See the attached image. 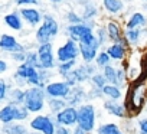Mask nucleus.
I'll return each mask as SVG.
<instances>
[{
    "instance_id": "f257e3e1",
    "label": "nucleus",
    "mask_w": 147,
    "mask_h": 134,
    "mask_svg": "<svg viewBox=\"0 0 147 134\" xmlns=\"http://www.w3.org/2000/svg\"><path fill=\"white\" fill-rule=\"evenodd\" d=\"M124 102L128 110V115L134 117L140 114L147 105V71L136 81L130 82L124 95Z\"/></svg>"
},
{
    "instance_id": "f03ea898",
    "label": "nucleus",
    "mask_w": 147,
    "mask_h": 134,
    "mask_svg": "<svg viewBox=\"0 0 147 134\" xmlns=\"http://www.w3.org/2000/svg\"><path fill=\"white\" fill-rule=\"evenodd\" d=\"M13 82H15V87H20V88L42 85L40 71L36 66H32L26 62L19 63L13 74Z\"/></svg>"
},
{
    "instance_id": "7ed1b4c3",
    "label": "nucleus",
    "mask_w": 147,
    "mask_h": 134,
    "mask_svg": "<svg viewBox=\"0 0 147 134\" xmlns=\"http://www.w3.org/2000/svg\"><path fill=\"white\" fill-rule=\"evenodd\" d=\"M45 84L36 85V87H28L26 88V98H25V107L30 111V114H40L48 102V95L45 91Z\"/></svg>"
},
{
    "instance_id": "20e7f679",
    "label": "nucleus",
    "mask_w": 147,
    "mask_h": 134,
    "mask_svg": "<svg viewBox=\"0 0 147 134\" xmlns=\"http://www.w3.org/2000/svg\"><path fill=\"white\" fill-rule=\"evenodd\" d=\"M61 30L59 22L49 13H45L43 16V22L39 28H36L35 32V40L40 45V43H49L52 42L55 38H58Z\"/></svg>"
},
{
    "instance_id": "39448f33",
    "label": "nucleus",
    "mask_w": 147,
    "mask_h": 134,
    "mask_svg": "<svg viewBox=\"0 0 147 134\" xmlns=\"http://www.w3.org/2000/svg\"><path fill=\"white\" fill-rule=\"evenodd\" d=\"M30 111L25 107V104H16V102H5V105L0 110V121L2 124H9L15 121L25 123L29 120Z\"/></svg>"
},
{
    "instance_id": "423d86ee",
    "label": "nucleus",
    "mask_w": 147,
    "mask_h": 134,
    "mask_svg": "<svg viewBox=\"0 0 147 134\" xmlns=\"http://www.w3.org/2000/svg\"><path fill=\"white\" fill-rule=\"evenodd\" d=\"M97 108L92 102H84L78 107V125L92 134L97 130Z\"/></svg>"
},
{
    "instance_id": "0eeeda50",
    "label": "nucleus",
    "mask_w": 147,
    "mask_h": 134,
    "mask_svg": "<svg viewBox=\"0 0 147 134\" xmlns=\"http://www.w3.org/2000/svg\"><path fill=\"white\" fill-rule=\"evenodd\" d=\"M56 121H55V115L52 114H35V117H32L29 120V127L33 131H40L43 134H55L56 131Z\"/></svg>"
},
{
    "instance_id": "6e6552de",
    "label": "nucleus",
    "mask_w": 147,
    "mask_h": 134,
    "mask_svg": "<svg viewBox=\"0 0 147 134\" xmlns=\"http://www.w3.org/2000/svg\"><path fill=\"white\" fill-rule=\"evenodd\" d=\"M81 56V51H80V43L72 40V39H68L59 45L56 48V59H58V63L59 62H68V61H74V59H78Z\"/></svg>"
},
{
    "instance_id": "1a4fd4ad",
    "label": "nucleus",
    "mask_w": 147,
    "mask_h": 134,
    "mask_svg": "<svg viewBox=\"0 0 147 134\" xmlns=\"http://www.w3.org/2000/svg\"><path fill=\"white\" fill-rule=\"evenodd\" d=\"M36 51L39 53L40 69H56L58 59H56V52H53L52 42H49V43H40L36 48Z\"/></svg>"
},
{
    "instance_id": "9d476101",
    "label": "nucleus",
    "mask_w": 147,
    "mask_h": 134,
    "mask_svg": "<svg viewBox=\"0 0 147 134\" xmlns=\"http://www.w3.org/2000/svg\"><path fill=\"white\" fill-rule=\"evenodd\" d=\"M125 39L130 48L134 51L147 49V26L138 29H125Z\"/></svg>"
},
{
    "instance_id": "9b49d317",
    "label": "nucleus",
    "mask_w": 147,
    "mask_h": 134,
    "mask_svg": "<svg viewBox=\"0 0 147 134\" xmlns=\"http://www.w3.org/2000/svg\"><path fill=\"white\" fill-rule=\"evenodd\" d=\"M105 51L108 52V55L111 56L114 63H123L131 55L130 45L128 43H121V42H110L107 45Z\"/></svg>"
},
{
    "instance_id": "f8f14e48",
    "label": "nucleus",
    "mask_w": 147,
    "mask_h": 134,
    "mask_svg": "<svg viewBox=\"0 0 147 134\" xmlns=\"http://www.w3.org/2000/svg\"><path fill=\"white\" fill-rule=\"evenodd\" d=\"M105 28L110 36V42H121V43H128L125 39V28L124 23H121L115 18H110L105 20Z\"/></svg>"
},
{
    "instance_id": "ddd939ff",
    "label": "nucleus",
    "mask_w": 147,
    "mask_h": 134,
    "mask_svg": "<svg viewBox=\"0 0 147 134\" xmlns=\"http://www.w3.org/2000/svg\"><path fill=\"white\" fill-rule=\"evenodd\" d=\"M55 121L58 125H66L74 128L75 125H78V107L72 105L65 107L62 111H59L55 115Z\"/></svg>"
},
{
    "instance_id": "4468645a",
    "label": "nucleus",
    "mask_w": 147,
    "mask_h": 134,
    "mask_svg": "<svg viewBox=\"0 0 147 134\" xmlns=\"http://www.w3.org/2000/svg\"><path fill=\"white\" fill-rule=\"evenodd\" d=\"M71 90H72V87H69L65 79L51 81L45 87L48 98H63V100H66V97L71 94Z\"/></svg>"
},
{
    "instance_id": "2eb2a0df",
    "label": "nucleus",
    "mask_w": 147,
    "mask_h": 134,
    "mask_svg": "<svg viewBox=\"0 0 147 134\" xmlns=\"http://www.w3.org/2000/svg\"><path fill=\"white\" fill-rule=\"evenodd\" d=\"M22 19L25 20V23L30 28H39L43 22V13L36 7V6H25L19 9Z\"/></svg>"
},
{
    "instance_id": "dca6fc26",
    "label": "nucleus",
    "mask_w": 147,
    "mask_h": 134,
    "mask_svg": "<svg viewBox=\"0 0 147 134\" xmlns=\"http://www.w3.org/2000/svg\"><path fill=\"white\" fill-rule=\"evenodd\" d=\"M0 51L3 53H15V52H22V51H26V48L19 43L18 38L15 35H10V33H2L0 36Z\"/></svg>"
},
{
    "instance_id": "f3484780",
    "label": "nucleus",
    "mask_w": 147,
    "mask_h": 134,
    "mask_svg": "<svg viewBox=\"0 0 147 134\" xmlns=\"http://www.w3.org/2000/svg\"><path fill=\"white\" fill-rule=\"evenodd\" d=\"M102 108L113 117H117L120 120L125 118L128 115V110H127V105L125 102H123L121 100H105L102 102Z\"/></svg>"
},
{
    "instance_id": "a211bd4d",
    "label": "nucleus",
    "mask_w": 147,
    "mask_h": 134,
    "mask_svg": "<svg viewBox=\"0 0 147 134\" xmlns=\"http://www.w3.org/2000/svg\"><path fill=\"white\" fill-rule=\"evenodd\" d=\"M80 51H81V59H82V62H85V63H94L98 52L101 51V45L98 43V40L94 42V43H90V45L80 43Z\"/></svg>"
},
{
    "instance_id": "6ab92c4d",
    "label": "nucleus",
    "mask_w": 147,
    "mask_h": 134,
    "mask_svg": "<svg viewBox=\"0 0 147 134\" xmlns=\"http://www.w3.org/2000/svg\"><path fill=\"white\" fill-rule=\"evenodd\" d=\"M3 22L10 30H15V32L23 30V26H25L23 25L25 20L22 19V15H20L19 10H12V12L6 13L5 18H3Z\"/></svg>"
},
{
    "instance_id": "aec40b11",
    "label": "nucleus",
    "mask_w": 147,
    "mask_h": 134,
    "mask_svg": "<svg viewBox=\"0 0 147 134\" xmlns=\"http://www.w3.org/2000/svg\"><path fill=\"white\" fill-rule=\"evenodd\" d=\"M87 92H88V91H85L82 85L72 87L71 94L66 97V102H68V105H72V107H80L81 104H84V102H85V100H87Z\"/></svg>"
},
{
    "instance_id": "412c9836",
    "label": "nucleus",
    "mask_w": 147,
    "mask_h": 134,
    "mask_svg": "<svg viewBox=\"0 0 147 134\" xmlns=\"http://www.w3.org/2000/svg\"><path fill=\"white\" fill-rule=\"evenodd\" d=\"M101 5H102L104 10L107 12V15L111 18L120 16L125 7L124 0H101Z\"/></svg>"
},
{
    "instance_id": "4be33fe9",
    "label": "nucleus",
    "mask_w": 147,
    "mask_h": 134,
    "mask_svg": "<svg viewBox=\"0 0 147 134\" xmlns=\"http://www.w3.org/2000/svg\"><path fill=\"white\" fill-rule=\"evenodd\" d=\"M147 26V16L144 15V12H133L124 22V28L125 29H138V28H144Z\"/></svg>"
},
{
    "instance_id": "5701e85b",
    "label": "nucleus",
    "mask_w": 147,
    "mask_h": 134,
    "mask_svg": "<svg viewBox=\"0 0 147 134\" xmlns=\"http://www.w3.org/2000/svg\"><path fill=\"white\" fill-rule=\"evenodd\" d=\"M30 127H26L20 121L2 124V134H30Z\"/></svg>"
},
{
    "instance_id": "b1692460",
    "label": "nucleus",
    "mask_w": 147,
    "mask_h": 134,
    "mask_svg": "<svg viewBox=\"0 0 147 134\" xmlns=\"http://www.w3.org/2000/svg\"><path fill=\"white\" fill-rule=\"evenodd\" d=\"M102 95L108 100H121L124 97L123 88L118 85H114V84H107L102 88Z\"/></svg>"
},
{
    "instance_id": "393cba45",
    "label": "nucleus",
    "mask_w": 147,
    "mask_h": 134,
    "mask_svg": "<svg viewBox=\"0 0 147 134\" xmlns=\"http://www.w3.org/2000/svg\"><path fill=\"white\" fill-rule=\"evenodd\" d=\"M95 133L97 134H125L120 127V124L115 123H102L97 127Z\"/></svg>"
},
{
    "instance_id": "a878e982",
    "label": "nucleus",
    "mask_w": 147,
    "mask_h": 134,
    "mask_svg": "<svg viewBox=\"0 0 147 134\" xmlns=\"http://www.w3.org/2000/svg\"><path fill=\"white\" fill-rule=\"evenodd\" d=\"M65 107H68L66 100H63V98H48L46 108L49 110V114L56 115V114H58L59 111H62Z\"/></svg>"
},
{
    "instance_id": "bb28decb",
    "label": "nucleus",
    "mask_w": 147,
    "mask_h": 134,
    "mask_svg": "<svg viewBox=\"0 0 147 134\" xmlns=\"http://www.w3.org/2000/svg\"><path fill=\"white\" fill-rule=\"evenodd\" d=\"M81 15H82L84 20H95L100 15V10H98L97 5L92 2V0H90L88 3H85L82 6V13Z\"/></svg>"
},
{
    "instance_id": "cd10ccee",
    "label": "nucleus",
    "mask_w": 147,
    "mask_h": 134,
    "mask_svg": "<svg viewBox=\"0 0 147 134\" xmlns=\"http://www.w3.org/2000/svg\"><path fill=\"white\" fill-rule=\"evenodd\" d=\"M78 65V59H74V61H68V62H59L56 66V74L62 78H65L69 72H72L74 69L77 68Z\"/></svg>"
},
{
    "instance_id": "c85d7f7f",
    "label": "nucleus",
    "mask_w": 147,
    "mask_h": 134,
    "mask_svg": "<svg viewBox=\"0 0 147 134\" xmlns=\"http://www.w3.org/2000/svg\"><path fill=\"white\" fill-rule=\"evenodd\" d=\"M26 98V88H20V87H12L10 92H9V100L7 102H16V104H23Z\"/></svg>"
},
{
    "instance_id": "c756f323",
    "label": "nucleus",
    "mask_w": 147,
    "mask_h": 134,
    "mask_svg": "<svg viewBox=\"0 0 147 134\" xmlns=\"http://www.w3.org/2000/svg\"><path fill=\"white\" fill-rule=\"evenodd\" d=\"M94 63L98 66L100 69H102V68H105V66H108V65H111V63H114V62H113L111 56L108 55V52H107L105 48H104V49H101V51L98 52V55H97Z\"/></svg>"
},
{
    "instance_id": "7c9ffc66",
    "label": "nucleus",
    "mask_w": 147,
    "mask_h": 134,
    "mask_svg": "<svg viewBox=\"0 0 147 134\" xmlns=\"http://www.w3.org/2000/svg\"><path fill=\"white\" fill-rule=\"evenodd\" d=\"M95 36H97V40L101 45V48H107V45L110 43V36H108L105 25H100L95 28Z\"/></svg>"
},
{
    "instance_id": "2f4dec72",
    "label": "nucleus",
    "mask_w": 147,
    "mask_h": 134,
    "mask_svg": "<svg viewBox=\"0 0 147 134\" xmlns=\"http://www.w3.org/2000/svg\"><path fill=\"white\" fill-rule=\"evenodd\" d=\"M90 84H91V87H94V88H97V90H102V88L108 84V81H107V78L104 77L102 71H100V72H97V74H94V75L91 77Z\"/></svg>"
},
{
    "instance_id": "473e14b6",
    "label": "nucleus",
    "mask_w": 147,
    "mask_h": 134,
    "mask_svg": "<svg viewBox=\"0 0 147 134\" xmlns=\"http://www.w3.org/2000/svg\"><path fill=\"white\" fill-rule=\"evenodd\" d=\"M65 20H66L68 25H80V23H84L85 22L84 18H82V15L77 13L75 10H68L65 13Z\"/></svg>"
},
{
    "instance_id": "72a5a7b5",
    "label": "nucleus",
    "mask_w": 147,
    "mask_h": 134,
    "mask_svg": "<svg viewBox=\"0 0 147 134\" xmlns=\"http://www.w3.org/2000/svg\"><path fill=\"white\" fill-rule=\"evenodd\" d=\"M26 63L32 65V66H36L38 69H40V65H39V53L38 51L35 49H29L26 52Z\"/></svg>"
},
{
    "instance_id": "f704fd0d",
    "label": "nucleus",
    "mask_w": 147,
    "mask_h": 134,
    "mask_svg": "<svg viewBox=\"0 0 147 134\" xmlns=\"http://www.w3.org/2000/svg\"><path fill=\"white\" fill-rule=\"evenodd\" d=\"M10 88H12V85H9L6 79H0V101L2 102H7Z\"/></svg>"
},
{
    "instance_id": "c9c22d12",
    "label": "nucleus",
    "mask_w": 147,
    "mask_h": 134,
    "mask_svg": "<svg viewBox=\"0 0 147 134\" xmlns=\"http://www.w3.org/2000/svg\"><path fill=\"white\" fill-rule=\"evenodd\" d=\"M40 71V79H42V84H49L51 81H53L52 78H53V72H52V69H39Z\"/></svg>"
},
{
    "instance_id": "e433bc0d",
    "label": "nucleus",
    "mask_w": 147,
    "mask_h": 134,
    "mask_svg": "<svg viewBox=\"0 0 147 134\" xmlns=\"http://www.w3.org/2000/svg\"><path fill=\"white\" fill-rule=\"evenodd\" d=\"M26 52L28 51H22V52H15V53H10V59L16 63H23L26 62Z\"/></svg>"
},
{
    "instance_id": "4c0bfd02",
    "label": "nucleus",
    "mask_w": 147,
    "mask_h": 134,
    "mask_svg": "<svg viewBox=\"0 0 147 134\" xmlns=\"http://www.w3.org/2000/svg\"><path fill=\"white\" fill-rule=\"evenodd\" d=\"M136 131L137 134H147V117H143L140 120H137V125H136Z\"/></svg>"
},
{
    "instance_id": "58836bf2",
    "label": "nucleus",
    "mask_w": 147,
    "mask_h": 134,
    "mask_svg": "<svg viewBox=\"0 0 147 134\" xmlns=\"http://www.w3.org/2000/svg\"><path fill=\"white\" fill-rule=\"evenodd\" d=\"M15 3L19 7H25V6H36L40 2H39V0H15Z\"/></svg>"
},
{
    "instance_id": "ea45409f",
    "label": "nucleus",
    "mask_w": 147,
    "mask_h": 134,
    "mask_svg": "<svg viewBox=\"0 0 147 134\" xmlns=\"http://www.w3.org/2000/svg\"><path fill=\"white\" fill-rule=\"evenodd\" d=\"M55 134H72V128L66 125H56Z\"/></svg>"
},
{
    "instance_id": "a19ab883",
    "label": "nucleus",
    "mask_w": 147,
    "mask_h": 134,
    "mask_svg": "<svg viewBox=\"0 0 147 134\" xmlns=\"http://www.w3.org/2000/svg\"><path fill=\"white\" fill-rule=\"evenodd\" d=\"M7 69H9V63L5 58H2L0 59V74H6Z\"/></svg>"
},
{
    "instance_id": "79ce46f5",
    "label": "nucleus",
    "mask_w": 147,
    "mask_h": 134,
    "mask_svg": "<svg viewBox=\"0 0 147 134\" xmlns=\"http://www.w3.org/2000/svg\"><path fill=\"white\" fill-rule=\"evenodd\" d=\"M72 134H90L88 131H85L81 125H75L72 128Z\"/></svg>"
},
{
    "instance_id": "37998d69",
    "label": "nucleus",
    "mask_w": 147,
    "mask_h": 134,
    "mask_svg": "<svg viewBox=\"0 0 147 134\" xmlns=\"http://www.w3.org/2000/svg\"><path fill=\"white\" fill-rule=\"evenodd\" d=\"M51 3H55V5H59V3H63V2H66V0H49Z\"/></svg>"
},
{
    "instance_id": "c03bdc74",
    "label": "nucleus",
    "mask_w": 147,
    "mask_h": 134,
    "mask_svg": "<svg viewBox=\"0 0 147 134\" xmlns=\"http://www.w3.org/2000/svg\"><path fill=\"white\" fill-rule=\"evenodd\" d=\"M30 134H43V133H40V131H33V130H32Z\"/></svg>"
},
{
    "instance_id": "a18cd8bd",
    "label": "nucleus",
    "mask_w": 147,
    "mask_h": 134,
    "mask_svg": "<svg viewBox=\"0 0 147 134\" xmlns=\"http://www.w3.org/2000/svg\"><path fill=\"white\" fill-rule=\"evenodd\" d=\"M141 2H143V3H147V0H141Z\"/></svg>"
},
{
    "instance_id": "49530a36",
    "label": "nucleus",
    "mask_w": 147,
    "mask_h": 134,
    "mask_svg": "<svg viewBox=\"0 0 147 134\" xmlns=\"http://www.w3.org/2000/svg\"><path fill=\"white\" fill-rule=\"evenodd\" d=\"M146 61H147V55H146Z\"/></svg>"
}]
</instances>
